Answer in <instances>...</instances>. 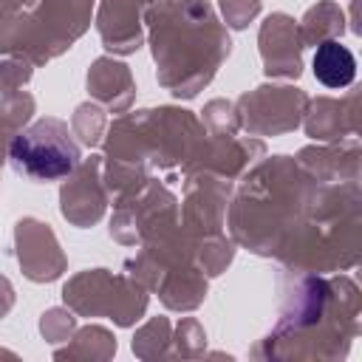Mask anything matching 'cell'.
<instances>
[{
  "label": "cell",
  "mask_w": 362,
  "mask_h": 362,
  "mask_svg": "<svg viewBox=\"0 0 362 362\" xmlns=\"http://www.w3.org/2000/svg\"><path fill=\"white\" fill-rule=\"evenodd\" d=\"M8 158L17 173L37 181H54L74 173V167L79 164V147L71 139L65 122L40 119L25 133L14 136Z\"/></svg>",
  "instance_id": "obj_1"
},
{
  "label": "cell",
  "mask_w": 362,
  "mask_h": 362,
  "mask_svg": "<svg viewBox=\"0 0 362 362\" xmlns=\"http://www.w3.org/2000/svg\"><path fill=\"white\" fill-rule=\"evenodd\" d=\"M314 76L325 88H345L356 76V59L342 42L325 40L314 51Z\"/></svg>",
  "instance_id": "obj_2"
}]
</instances>
